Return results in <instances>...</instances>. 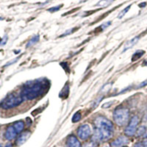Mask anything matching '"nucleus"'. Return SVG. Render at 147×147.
I'll return each instance as SVG.
<instances>
[{
	"label": "nucleus",
	"mask_w": 147,
	"mask_h": 147,
	"mask_svg": "<svg viewBox=\"0 0 147 147\" xmlns=\"http://www.w3.org/2000/svg\"><path fill=\"white\" fill-rule=\"evenodd\" d=\"M18 58H16L15 60H13V61H11V62H10V63H8L7 64V65H5V66H7V65H11V64H13V63H16L17 61V60H18Z\"/></svg>",
	"instance_id": "nucleus-29"
},
{
	"label": "nucleus",
	"mask_w": 147,
	"mask_h": 147,
	"mask_svg": "<svg viewBox=\"0 0 147 147\" xmlns=\"http://www.w3.org/2000/svg\"><path fill=\"white\" fill-rule=\"evenodd\" d=\"M63 7V5H57V6H55V7H52L51 8L48 9V11L50 12V13H55V12H57L60 10L61 7Z\"/></svg>",
	"instance_id": "nucleus-22"
},
{
	"label": "nucleus",
	"mask_w": 147,
	"mask_h": 147,
	"mask_svg": "<svg viewBox=\"0 0 147 147\" xmlns=\"http://www.w3.org/2000/svg\"><path fill=\"white\" fill-rule=\"evenodd\" d=\"M113 119L116 125L119 127H124L127 125L129 118V109L123 107H119L114 110Z\"/></svg>",
	"instance_id": "nucleus-2"
},
{
	"label": "nucleus",
	"mask_w": 147,
	"mask_h": 147,
	"mask_svg": "<svg viewBox=\"0 0 147 147\" xmlns=\"http://www.w3.org/2000/svg\"><path fill=\"white\" fill-rule=\"evenodd\" d=\"M77 27H74V28H71V29H69V30H66L65 32H64L63 34H62L61 35H60V38H63V37L65 36H67V35H71V33H73V32H74L77 30Z\"/></svg>",
	"instance_id": "nucleus-21"
},
{
	"label": "nucleus",
	"mask_w": 147,
	"mask_h": 147,
	"mask_svg": "<svg viewBox=\"0 0 147 147\" xmlns=\"http://www.w3.org/2000/svg\"><path fill=\"white\" fill-rule=\"evenodd\" d=\"M134 147H144V146H143L142 143L138 142V143H136L135 145H134Z\"/></svg>",
	"instance_id": "nucleus-27"
},
{
	"label": "nucleus",
	"mask_w": 147,
	"mask_h": 147,
	"mask_svg": "<svg viewBox=\"0 0 147 147\" xmlns=\"http://www.w3.org/2000/svg\"><path fill=\"white\" fill-rule=\"evenodd\" d=\"M5 147H13V145L11 144H7Z\"/></svg>",
	"instance_id": "nucleus-32"
},
{
	"label": "nucleus",
	"mask_w": 147,
	"mask_h": 147,
	"mask_svg": "<svg viewBox=\"0 0 147 147\" xmlns=\"http://www.w3.org/2000/svg\"><path fill=\"white\" fill-rule=\"evenodd\" d=\"M47 82L43 80L27 82L24 85L21 96L24 100H33L44 94V90L47 88Z\"/></svg>",
	"instance_id": "nucleus-1"
},
{
	"label": "nucleus",
	"mask_w": 147,
	"mask_h": 147,
	"mask_svg": "<svg viewBox=\"0 0 147 147\" xmlns=\"http://www.w3.org/2000/svg\"><path fill=\"white\" fill-rule=\"evenodd\" d=\"M92 131L91 128L88 124H82L77 129V135L78 137L82 140H85L88 139L91 136Z\"/></svg>",
	"instance_id": "nucleus-6"
},
{
	"label": "nucleus",
	"mask_w": 147,
	"mask_h": 147,
	"mask_svg": "<svg viewBox=\"0 0 147 147\" xmlns=\"http://www.w3.org/2000/svg\"><path fill=\"white\" fill-rule=\"evenodd\" d=\"M92 141H94L95 143H99L104 141V138L103 135H102V132L101 131L100 129L96 128L94 131V133H93V136H92L91 138Z\"/></svg>",
	"instance_id": "nucleus-11"
},
{
	"label": "nucleus",
	"mask_w": 147,
	"mask_h": 147,
	"mask_svg": "<svg viewBox=\"0 0 147 147\" xmlns=\"http://www.w3.org/2000/svg\"><path fill=\"white\" fill-rule=\"evenodd\" d=\"M146 2H143V3H140V5H139V7H146Z\"/></svg>",
	"instance_id": "nucleus-30"
},
{
	"label": "nucleus",
	"mask_w": 147,
	"mask_h": 147,
	"mask_svg": "<svg viewBox=\"0 0 147 147\" xmlns=\"http://www.w3.org/2000/svg\"><path fill=\"white\" fill-rule=\"evenodd\" d=\"M128 143L129 140L127 137H126V136H120V137L117 138L115 140H114L110 144V146H111V147H122L127 145Z\"/></svg>",
	"instance_id": "nucleus-7"
},
{
	"label": "nucleus",
	"mask_w": 147,
	"mask_h": 147,
	"mask_svg": "<svg viewBox=\"0 0 147 147\" xmlns=\"http://www.w3.org/2000/svg\"><path fill=\"white\" fill-rule=\"evenodd\" d=\"M139 39H140V36H136L135 38H133L132 39H131V40H128V41H127V43L124 44L123 52H126V51H127L130 48H132V47H134V46L136 45L138 42Z\"/></svg>",
	"instance_id": "nucleus-12"
},
{
	"label": "nucleus",
	"mask_w": 147,
	"mask_h": 147,
	"mask_svg": "<svg viewBox=\"0 0 147 147\" xmlns=\"http://www.w3.org/2000/svg\"><path fill=\"white\" fill-rule=\"evenodd\" d=\"M0 147H2V144H0Z\"/></svg>",
	"instance_id": "nucleus-35"
},
{
	"label": "nucleus",
	"mask_w": 147,
	"mask_h": 147,
	"mask_svg": "<svg viewBox=\"0 0 147 147\" xmlns=\"http://www.w3.org/2000/svg\"><path fill=\"white\" fill-rule=\"evenodd\" d=\"M110 24H111V22H105V23L102 24V25L99 27V28L101 29V31H102V30H105L106 28H107L108 27H110Z\"/></svg>",
	"instance_id": "nucleus-23"
},
{
	"label": "nucleus",
	"mask_w": 147,
	"mask_h": 147,
	"mask_svg": "<svg viewBox=\"0 0 147 147\" xmlns=\"http://www.w3.org/2000/svg\"><path fill=\"white\" fill-rule=\"evenodd\" d=\"M83 147H96V143L94 142V141H90V142L87 143L83 146Z\"/></svg>",
	"instance_id": "nucleus-24"
},
{
	"label": "nucleus",
	"mask_w": 147,
	"mask_h": 147,
	"mask_svg": "<svg viewBox=\"0 0 147 147\" xmlns=\"http://www.w3.org/2000/svg\"><path fill=\"white\" fill-rule=\"evenodd\" d=\"M30 136H31V132L30 131H26L24 132H22L16 140V144L17 146H22V144H24L28 140Z\"/></svg>",
	"instance_id": "nucleus-9"
},
{
	"label": "nucleus",
	"mask_w": 147,
	"mask_h": 147,
	"mask_svg": "<svg viewBox=\"0 0 147 147\" xmlns=\"http://www.w3.org/2000/svg\"><path fill=\"white\" fill-rule=\"evenodd\" d=\"M146 129L144 126H140L137 129V131H136V136L140 137V136H144L146 133Z\"/></svg>",
	"instance_id": "nucleus-17"
},
{
	"label": "nucleus",
	"mask_w": 147,
	"mask_h": 147,
	"mask_svg": "<svg viewBox=\"0 0 147 147\" xmlns=\"http://www.w3.org/2000/svg\"><path fill=\"white\" fill-rule=\"evenodd\" d=\"M130 7H131V5H129V6H127V7H126V8H124L123 10H121V11L119 13V15H118V18L121 19V18H123V17L126 15V13H127V12L129 11V10L130 9Z\"/></svg>",
	"instance_id": "nucleus-18"
},
{
	"label": "nucleus",
	"mask_w": 147,
	"mask_h": 147,
	"mask_svg": "<svg viewBox=\"0 0 147 147\" xmlns=\"http://www.w3.org/2000/svg\"><path fill=\"white\" fill-rule=\"evenodd\" d=\"M145 65H146V66H147V62H146V63H145Z\"/></svg>",
	"instance_id": "nucleus-34"
},
{
	"label": "nucleus",
	"mask_w": 147,
	"mask_h": 147,
	"mask_svg": "<svg viewBox=\"0 0 147 147\" xmlns=\"http://www.w3.org/2000/svg\"><path fill=\"white\" fill-rule=\"evenodd\" d=\"M139 118L138 115H133L129 122L128 125L124 129V134L128 137L135 136L137 131V127L139 124Z\"/></svg>",
	"instance_id": "nucleus-4"
},
{
	"label": "nucleus",
	"mask_w": 147,
	"mask_h": 147,
	"mask_svg": "<svg viewBox=\"0 0 147 147\" xmlns=\"http://www.w3.org/2000/svg\"><path fill=\"white\" fill-rule=\"evenodd\" d=\"M23 101L24 99L21 95L10 94L0 102V107L4 110H9L19 106L23 102Z\"/></svg>",
	"instance_id": "nucleus-3"
},
{
	"label": "nucleus",
	"mask_w": 147,
	"mask_h": 147,
	"mask_svg": "<svg viewBox=\"0 0 147 147\" xmlns=\"http://www.w3.org/2000/svg\"><path fill=\"white\" fill-rule=\"evenodd\" d=\"M146 85H147V79H146V80L145 81H144V82H141V83H140V85H139L138 86V88H140L144 87V86H146Z\"/></svg>",
	"instance_id": "nucleus-26"
},
{
	"label": "nucleus",
	"mask_w": 147,
	"mask_h": 147,
	"mask_svg": "<svg viewBox=\"0 0 147 147\" xmlns=\"http://www.w3.org/2000/svg\"><path fill=\"white\" fill-rule=\"evenodd\" d=\"M67 147H69V146H67Z\"/></svg>",
	"instance_id": "nucleus-37"
},
{
	"label": "nucleus",
	"mask_w": 147,
	"mask_h": 147,
	"mask_svg": "<svg viewBox=\"0 0 147 147\" xmlns=\"http://www.w3.org/2000/svg\"><path fill=\"white\" fill-rule=\"evenodd\" d=\"M144 136L145 138H147V129H146V133H145V135H144Z\"/></svg>",
	"instance_id": "nucleus-33"
},
{
	"label": "nucleus",
	"mask_w": 147,
	"mask_h": 147,
	"mask_svg": "<svg viewBox=\"0 0 147 147\" xmlns=\"http://www.w3.org/2000/svg\"><path fill=\"white\" fill-rule=\"evenodd\" d=\"M144 54H145V52H144V50L136 51V52L133 54V55H132V62H135V61L138 60V59H140V57H142Z\"/></svg>",
	"instance_id": "nucleus-16"
},
{
	"label": "nucleus",
	"mask_w": 147,
	"mask_h": 147,
	"mask_svg": "<svg viewBox=\"0 0 147 147\" xmlns=\"http://www.w3.org/2000/svg\"><path fill=\"white\" fill-rule=\"evenodd\" d=\"M113 103H114V102H113V101L107 102V103H105L102 106V108H109V107H110V106L112 105Z\"/></svg>",
	"instance_id": "nucleus-25"
},
{
	"label": "nucleus",
	"mask_w": 147,
	"mask_h": 147,
	"mask_svg": "<svg viewBox=\"0 0 147 147\" xmlns=\"http://www.w3.org/2000/svg\"><path fill=\"white\" fill-rule=\"evenodd\" d=\"M39 40H40V35H35V36L32 37V38L29 40V42L27 44V47L28 48V47H32V46H34L35 44H36L39 41Z\"/></svg>",
	"instance_id": "nucleus-15"
},
{
	"label": "nucleus",
	"mask_w": 147,
	"mask_h": 147,
	"mask_svg": "<svg viewBox=\"0 0 147 147\" xmlns=\"http://www.w3.org/2000/svg\"><path fill=\"white\" fill-rule=\"evenodd\" d=\"M66 145L69 147H82L80 140L74 136H69L66 140Z\"/></svg>",
	"instance_id": "nucleus-10"
},
{
	"label": "nucleus",
	"mask_w": 147,
	"mask_h": 147,
	"mask_svg": "<svg viewBox=\"0 0 147 147\" xmlns=\"http://www.w3.org/2000/svg\"><path fill=\"white\" fill-rule=\"evenodd\" d=\"M27 121L28 122V124H27V125L28 126H30V124H32V121H31V119H29V118H27Z\"/></svg>",
	"instance_id": "nucleus-31"
},
{
	"label": "nucleus",
	"mask_w": 147,
	"mask_h": 147,
	"mask_svg": "<svg viewBox=\"0 0 147 147\" xmlns=\"http://www.w3.org/2000/svg\"><path fill=\"white\" fill-rule=\"evenodd\" d=\"M67 88H69V85H65V86H64L63 88L62 89L61 92H60V97L64 96L65 98V97L68 96V95H69V90H66V91H65V90H66Z\"/></svg>",
	"instance_id": "nucleus-19"
},
{
	"label": "nucleus",
	"mask_w": 147,
	"mask_h": 147,
	"mask_svg": "<svg viewBox=\"0 0 147 147\" xmlns=\"http://www.w3.org/2000/svg\"><path fill=\"white\" fill-rule=\"evenodd\" d=\"M13 127L17 133H21L24 129V122L23 121H18L14 123Z\"/></svg>",
	"instance_id": "nucleus-13"
},
{
	"label": "nucleus",
	"mask_w": 147,
	"mask_h": 147,
	"mask_svg": "<svg viewBox=\"0 0 147 147\" xmlns=\"http://www.w3.org/2000/svg\"><path fill=\"white\" fill-rule=\"evenodd\" d=\"M17 134L18 133L16 131L13 126H9V127H7L6 131H5V138L6 140H11L16 137Z\"/></svg>",
	"instance_id": "nucleus-8"
},
{
	"label": "nucleus",
	"mask_w": 147,
	"mask_h": 147,
	"mask_svg": "<svg viewBox=\"0 0 147 147\" xmlns=\"http://www.w3.org/2000/svg\"><path fill=\"white\" fill-rule=\"evenodd\" d=\"M142 144H143V146H144V147H147V138H145V139L143 140Z\"/></svg>",
	"instance_id": "nucleus-28"
},
{
	"label": "nucleus",
	"mask_w": 147,
	"mask_h": 147,
	"mask_svg": "<svg viewBox=\"0 0 147 147\" xmlns=\"http://www.w3.org/2000/svg\"><path fill=\"white\" fill-rule=\"evenodd\" d=\"M122 147H127V146H122Z\"/></svg>",
	"instance_id": "nucleus-36"
},
{
	"label": "nucleus",
	"mask_w": 147,
	"mask_h": 147,
	"mask_svg": "<svg viewBox=\"0 0 147 147\" xmlns=\"http://www.w3.org/2000/svg\"><path fill=\"white\" fill-rule=\"evenodd\" d=\"M96 127L99 129H107L113 130V123L105 116H98L94 120Z\"/></svg>",
	"instance_id": "nucleus-5"
},
{
	"label": "nucleus",
	"mask_w": 147,
	"mask_h": 147,
	"mask_svg": "<svg viewBox=\"0 0 147 147\" xmlns=\"http://www.w3.org/2000/svg\"><path fill=\"white\" fill-rule=\"evenodd\" d=\"M115 0H100L98 3L96 5V7H107L110 4H112Z\"/></svg>",
	"instance_id": "nucleus-14"
},
{
	"label": "nucleus",
	"mask_w": 147,
	"mask_h": 147,
	"mask_svg": "<svg viewBox=\"0 0 147 147\" xmlns=\"http://www.w3.org/2000/svg\"><path fill=\"white\" fill-rule=\"evenodd\" d=\"M81 117H82V115H81V113L80 112H77L76 113H74V115H73V117H72V122L73 123H76V122H78L79 121H80Z\"/></svg>",
	"instance_id": "nucleus-20"
}]
</instances>
